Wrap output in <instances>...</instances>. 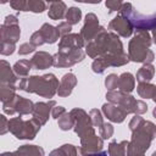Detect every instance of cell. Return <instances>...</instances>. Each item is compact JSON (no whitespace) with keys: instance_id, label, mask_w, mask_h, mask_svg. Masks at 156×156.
<instances>
[{"instance_id":"obj_1","label":"cell","mask_w":156,"mask_h":156,"mask_svg":"<svg viewBox=\"0 0 156 156\" xmlns=\"http://www.w3.org/2000/svg\"><path fill=\"white\" fill-rule=\"evenodd\" d=\"M60 83L54 73H46L43 76H29L20 79L17 89L26 93H33L41 98L51 99L57 94V88Z\"/></svg>"},{"instance_id":"obj_2","label":"cell","mask_w":156,"mask_h":156,"mask_svg":"<svg viewBox=\"0 0 156 156\" xmlns=\"http://www.w3.org/2000/svg\"><path fill=\"white\" fill-rule=\"evenodd\" d=\"M152 38L149 30L136 29L134 37L128 44V56L130 61L139 63H151L155 60V54L150 49Z\"/></svg>"},{"instance_id":"obj_3","label":"cell","mask_w":156,"mask_h":156,"mask_svg":"<svg viewBox=\"0 0 156 156\" xmlns=\"http://www.w3.org/2000/svg\"><path fill=\"white\" fill-rule=\"evenodd\" d=\"M154 139H156V124L151 121H144V123L139 128L132 132L127 155L143 156L150 147Z\"/></svg>"},{"instance_id":"obj_4","label":"cell","mask_w":156,"mask_h":156,"mask_svg":"<svg viewBox=\"0 0 156 156\" xmlns=\"http://www.w3.org/2000/svg\"><path fill=\"white\" fill-rule=\"evenodd\" d=\"M40 128L41 124L37 119L32 118L24 121L21 115L9 119V132L20 140H33L39 133Z\"/></svg>"},{"instance_id":"obj_5","label":"cell","mask_w":156,"mask_h":156,"mask_svg":"<svg viewBox=\"0 0 156 156\" xmlns=\"http://www.w3.org/2000/svg\"><path fill=\"white\" fill-rule=\"evenodd\" d=\"M118 12L119 15L127 17L135 29L152 30V28L156 27V12L152 15H141L133 7L130 2H123Z\"/></svg>"},{"instance_id":"obj_6","label":"cell","mask_w":156,"mask_h":156,"mask_svg":"<svg viewBox=\"0 0 156 156\" xmlns=\"http://www.w3.org/2000/svg\"><path fill=\"white\" fill-rule=\"evenodd\" d=\"M110 39H111V32H107L105 27L101 26L96 35L85 44V54L91 58H96L99 56L107 54Z\"/></svg>"},{"instance_id":"obj_7","label":"cell","mask_w":156,"mask_h":156,"mask_svg":"<svg viewBox=\"0 0 156 156\" xmlns=\"http://www.w3.org/2000/svg\"><path fill=\"white\" fill-rule=\"evenodd\" d=\"M69 112L74 121L73 130L79 138L95 133V128H94V124L91 122L89 113H87L83 108H78V107L72 108Z\"/></svg>"},{"instance_id":"obj_8","label":"cell","mask_w":156,"mask_h":156,"mask_svg":"<svg viewBox=\"0 0 156 156\" xmlns=\"http://www.w3.org/2000/svg\"><path fill=\"white\" fill-rule=\"evenodd\" d=\"M85 57V52L82 49H72L66 51H57L54 55V66L57 68L72 67L82 62Z\"/></svg>"},{"instance_id":"obj_9","label":"cell","mask_w":156,"mask_h":156,"mask_svg":"<svg viewBox=\"0 0 156 156\" xmlns=\"http://www.w3.org/2000/svg\"><path fill=\"white\" fill-rule=\"evenodd\" d=\"M80 155H106L107 151H104V139L96 133L85 135L80 138Z\"/></svg>"},{"instance_id":"obj_10","label":"cell","mask_w":156,"mask_h":156,"mask_svg":"<svg viewBox=\"0 0 156 156\" xmlns=\"http://www.w3.org/2000/svg\"><path fill=\"white\" fill-rule=\"evenodd\" d=\"M106 100L108 102L116 104V105H121L122 107H124L129 113H133V108L135 105L136 99L130 95V93H124L122 90H108L106 93Z\"/></svg>"},{"instance_id":"obj_11","label":"cell","mask_w":156,"mask_h":156,"mask_svg":"<svg viewBox=\"0 0 156 156\" xmlns=\"http://www.w3.org/2000/svg\"><path fill=\"white\" fill-rule=\"evenodd\" d=\"M108 29H111L118 37L122 38H129L134 32V27L130 23V21L122 15H117L113 20L110 21Z\"/></svg>"},{"instance_id":"obj_12","label":"cell","mask_w":156,"mask_h":156,"mask_svg":"<svg viewBox=\"0 0 156 156\" xmlns=\"http://www.w3.org/2000/svg\"><path fill=\"white\" fill-rule=\"evenodd\" d=\"M101 111H102L104 116L113 123H122L126 119V117L129 115V112L121 105H116V104H112L108 101L102 105Z\"/></svg>"},{"instance_id":"obj_13","label":"cell","mask_w":156,"mask_h":156,"mask_svg":"<svg viewBox=\"0 0 156 156\" xmlns=\"http://www.w3.org/2000/svg\"><path fill=\"white\" fill-rule=\"evenodd\" d=\"M100 24H99V20H98V16L93 12H89L85 15V18H84V24L80 29V34L82 37L84 38L85 43L90 41L95 35L96 33L100 30Z\"/></svg>"},{"instance_id":"obj_14","label":"cell","mask_w":156,"mask_h":156,"mask_svg":"<svg viewBox=\"0 0 156 156\" xmlns=\"http://www.w3.org/2000/svg\"><path fill=\"white\" fill-rule=\"evenodd\" d=\"M55 105H56L55 100H49L48 102H44V101L35 102L34 107H33V112H32L33 118L37 119L41 126H44L48 122V119L51 115V110Z\"/></svg>"},{"instance_id":"obj_15","label":"cell","mask_w":156,"mask_h":156,"mask_svg":"<svg viewBox=\"0 0 156 156\" xmlns=\"http://www.w3.org/2000/svg\"><path fill=\"white\" fill-rule=\"evenodd\" d=\"M85 40L80 33H69L61 37L58 43V51H66L72 49H82L85 45Z\"/></svg>"},{"instance_id":"obj_16","label":"cell","mask_w":156,"mask_h":156,"mask_svg":"<svg viewBox=\"0 0 156 156\" xmlns=\"http://www.w3.org/2000/svg\"><path fill=\"white\" fill-rule=\"evenodd\" d=\"M76 85H77V77L72 72H68V73L63 74V77L60 80V85L57 88V95L60 98L69 96Z\"/></svg>"},{"instance_id":"obj_17","label":"cell","mask_w":156,"mask_h":156,"mask_svg":"<svg viewBox=\"0 0 156 156\" xmlns=\"http://www.w3.org/2000/svg\"><path fill=\"white\" fill-rule=\"evenodd\" d=\"M21 37V28L18 24H1L0 26V38L1 41L17 43Z\"/></svg>"},{"instance_id":"obj_18","label":"cell","mask_w":156,"mask_h":156,"mask_svg":"<svg viewBox=\"0 0 156 156\" xmlns=\"http://www.w3.org/2000/svg\"><path fill=\"white\" fill-rule=\"evenodd\" d=\"M30 62L34 69H46L54 66V55H50L46 51H38L33 55Z\"/></svg>"},{"instance_id":"obj_19","label":"cell","mask_w":156,"mask_h":156,"mask_svg":"<svg viewBox=\"0 0 156 156\" xmlns=\"http://www.w3.org/2000/svg\"><path fill=\"white\" fill-rule=\"evenodd\" d=\"M18 76L15 73L13 67L6 60L0 61V84H15L18 80Z\"/></svg>"},{"instance_id":"obj_20","label":"cell","mask_w":156,"mask_h":156,"mask_svg":"<svg viewBox=\"0 0 156 156\" xmlns=\"http://www.w3.org/2000/svg\"><path fill=\"white\" fill-rule=\"evenodd\" d=\"M39 30H40V33H41V35L44 38V41L46 44H54L61 37L57 27H55V26H52L50 23H43V26L40 27Z\"/></svg>"},{"instance_id":"obj_21","label":"cell","mask_w":156,"mask_h":156,"mask_svg":"<svg viewBox=\"0 0 156 156\" xmlns=\"http://www.w3.org/2000/svg\"><path fill=\"white\" fill-rule=\"evenodd\" d=\"M102 58L105 60L107 67H119V66H124L127 65L130 58L126 52H121V54H105L102 55Z\"/></svg>"},{"instance_id":"obj_22","label":"cell","mask_w":156,"mask_h":156,"mask_svg":"<svg viewBox=\"0 0 156 156\" xmlns=\"http://www.w3.org/2000/svg\"><path fill=\"white\" fill-rule=\"evenodd\" d=\"M67 12V5L62 1V0H57L50 4L49 6V11H48V16L51 20H62L66 16Z\"/></svg>"},{"instance_id":"obj_23","label":"cell","mask_w":156,"mask_h":156,"mask_svg":"<svg viewBox=\"0 0 156 156\" xmlns=\"http://www.w3.org/2000/svg\"><path fill=\"white\" fill-rule=\"evenodd\" d=\"M135 88V78L129 72H123L118 77V89L124 93H132Z\"/></svg>"},{"instance_id":"obj_24","label":"cell","mask_w":156,"mask_h":156,"mask_svg":"<svg viewBox=\"0 0 156 156\" xmlns=\"http://www.w3.org/2000/svg\"><path fill=\"white\" fill-rule=\"evenodd\" d=\"M128 145H129L128 140H123L119 143H117V140H112L108 144L107 154L110 156H126L128 151Z\"/></svg>"},{"instance_id":"obj_25","label":"cell","mask_w":156,"mask_h":156,"mask_svg":"<svg viewBox=\"0 0 156 156\" xmlns=\"http://www.w3.org/2000/svg\"><path fill=\"white\" fill-rule=\"evenodd\" d=\"M155 76V66L152 63H144L136 72V80L140 82H150Z\"/></svg>"},{"instance_id":"obj_26","label":"cell","mask_w":156,"mask_h":156,"mask_svg":"<svg viewBox=\"0 0 156 156\" xmlns=\"http://www.w3.org/2000/svg\"><path fill=\"white\" fill-rule=\"evenodd\" d=\"M33 107H34V102L32 100L26 99V98L18 95L17 104H16V112L18 115H21V116L29 115V113L33 112Z\"/></svg>"},{"instance_id":"obj_27","label":"cell","mask_w":156,"mask_h":156,"mask_svg":"<svg viewBox=\"0 0 156 156\" xmlns=\"http://www.w3.org/2000/svg\"><path fill=\"white\" fill-rule=\"evenodd\" d=\"M156 90V85L151 84L150 82H140L136 87L138 95L143 99H152Z\"/></svg>"},{"instance_id":"obj_28","label":"cell","mask_w":156,"mask_h":156,"mask_svg":"<svg viewBox=\"0 0 156 156\" xmlns=\"http://www.w3.org/2000/svg\"><path fill=\"white\" fill-rule=\"evenodd\" d=\"M32 68H33V66L29 60H20V61H16L13 65V71L20 78L28 77L29 71Z\"/></svg>"},{"instance_id":"obj_29","label":"cell","mask_w":156,"mask_h":156,"mask_svg":"<svg viewBox=\"0 0 156 156\" xmlns=\"http://www.w3.org/2000/svg\"><path fill=\"white\" fill-rule=\"evenodd\" d=\"M17 85L15 84H0V100L1 102H6L16 96Z\"/></svg>"},{"instance_id":"obj_30","label":"cell","mask_w":156,"mask_h":156,"mask_svg":"<svg viewBox=\"0 0 156 156\" xmlns=\"http://www.w3.org/2000/svg\"><path fill=\"white\" fill-rule=\"evenodd\" d=\"M15 154H22V155H40V156H44L45 155V151L43 147L38 146V145H22L20 146Z\"/></svg>"},{"instance_id":"obj_31","label":"cell","mask_w":156,"mask_h":156,"mask_svg":"<svg viewBox=\"0 0 156 156\" xmlns=\"http://www.w3.org/2000/svg\"><path fill=\"white\" fill-rule=\"evenodd\" d=\"M57 124H58V128L61 130H69V129H73V126H74V121H73V117L71 115V112H65L62 113L58 118H57Z\"/></svg>"},{"instance_id":"obj_32","label":"cell","mask_w":156,"mask_h":156,"mask_svg":"<svg viewBox=\"0 0 156 156\" xmlns=\"http://www.w3.org/2000/svg\"><path fill=\"white\" fill-rule=\"evenodd\" d=\"M78 154L77 147L73 144H63L58 149L52 150L50 155H58V156H76Z\"/></svg>"},{"instance_id":"obj_33","label":"cell","mask_w":156,"mask_h":156,"mask_svg":"<svg viewBox=\"0 0 156 156\" xmlns=\"http://www.w3.org/2000/svg\"><path fill=\"white\" fill-rule=\"evenodd\" d=\"M66 21L68 23H71L72 26L73 24H77L80 20H82V10L79 7H76V6H72L69 9H67V12H66V16H65Z\"/></svg>"},{"instance_id":"obj_34","label":"cell","mask_w":156,"mask_h":156,"mask_svg":"<svg viewBox=\"0 0 156 156\" xmlns=\"http://www.w3.org/2000/svg\"><path fill=\"white\" fill-rule=\"evenodd\" d=\"M46 10V2L45 0H28L27 11L34 12V13H41Z\"/></svg>"},{"instance_id":"obj_35","label":"cell","mask_w":156,"mask_h":156,"mask_svg":"<svg viewBox=\"0 0 156 156\" xmlns=\"http://www.w3.org/2000/svg\"><path fill=\"white\" fill-rule=\"evenodd\" d=\"M99 135L105 140V139H110L112 135H113V132H115V128L111 123H107V122H104L99 128Z\"/></svg>"},{"instance_id":"obj_36","label":"cell","mask_w":156,"mask_h":156,"mask_svg":"<svg viewBox=\"0 0 156 156\" xmlns=\"http://www.w3.org/2000/svg\"><path fill=\"white\" fill-rule=\"evenodd\" d=\"M17 99H18V95L16 94V96L6 102H2V111L5 115H9V116H13L16 112V104H17Z\"/></svg>"},{"instance_id":"obj_37","label":"cell","mask_w":156,"mask_h":156,"mask_svg":"<svg viewBox=\"0 0 156 156\" xmlns=\"http://www.w3.org/2000/svg\"><path fill=\"white\" fill-rule=\"evenodd\" d=\"M106 68H108V67H107L105 60L102 58V56H99V57L94 58V61H93V63H91V69H93L94 73L101 74V73L105 72Z\"/></svg>"},{"instance_id":"obj_38","label":"cell","mask_w":156,"mask_h":156,"mask_svg":"<svg viewBox=\"0 0 156 156\" xmlns=\"http://www.w3.org/2000/svg\"><path fill=\"white\" fill-rule=\"evenodd\" d=\"M89 116L91 118V122L94 124V127H100L104 123V117H102V111L98 110V108H91L89 111Z\"/></svg>"},{"instance_id":"obj_39","label":"cell","mask_w":156,"mask_h":156,"mask_svg":"<svg viewBox=\"0 0 156 156\" xmlns=\"http://www.w3.org/2000/svg\"><path fill=\"white\" fill-rule=\"evenodd\" d=\"M105 87L107 90H115L118 88V76L115 73L108 74L105 78Z\"/></svg>"},{"instance_id":"obj_40","label":"cell","mask_w":156,"mask_h":156,"mask_svg":"<svg viewBox=\"0 0 156 156\" xmlns=\"http://www.w3.org/2000/svg\"><path fill=\"white\" fill-rule=\"evenodd\" d=\"M16 44L15 43H9V41H1V48H0V54L2 56H9L15 52Z\"/></svg>"},{"instance_id":"obj_41","label":"cell","mask_w":156,"mask_h":156,"mask_svg":"<svg viewBox=\"0 0 156 156\" xmlns=\"http://www.w3.org/2000/svg\"><path fill=\"white\" fill-rule=\"evenodd\" d=\"M105 5L108 9V13H112L115 11H119L121 10V7L123 5V0H106Z\"/></svg>"},{"instance_id":"obj_42","label":"cell","mask_w":156,"mask_h":156,"mask_svg":"<svg viewBox=\"0 0 156 156\" xmlns=\"http://www.w3.org/2000/svg\"><path fill=\"white\" fill-rule=\"evenodd\" d=\"M10 6L16 11H27L28 0H10Z\"/></svg>"},{"instance_id":"obj_43","label":"cell","mask_w":156,"mask_h":156,"mask_svg":"<svg viewBox=\"0 0 156 156\" xmlns=\"http://www.w3.org/2000/svg\"><path fill=\"white\" fill-rule=\"evenodd\" d=\"M35 45L34 44H32L30 41L29 43H23V44H21L20 45V48H18V54L20 55H28V54H32V52H34L35 51Z\"/></svg>"},{"instance_id":"obj_44","label":"cell","mask_w":156,"mask_h":156,"mask_svg":"<svg viewBox=\"0 0 156 156\" xmlns=\"http://www.w3.org/2000/svg\"><path fill=\"white\" fill-rule=\"evenodd\" d=\"M144 121H145V119H144L140 115H135L134 117H132V119L129 121V124H128L130 132H133V130H135L136 128H139V127L144 123Z\"/></svg>"},{"instance_id":"obj_45","label":"cell","mask_w":156,"mask_h":156,"mask_svg":"<svg viewBox=\"0 0 156 156\" xmlns=\"http://www.w3.org/2000/svg\"><path fill=\"white\" fill-rule=\"evenodd\" d=\"M147 111V105L146 102H144L143 100H136L134 108H133V113L134 115H143Z\"/></svg>"},{"instance_id":"obj_46","label":"cell","mask_w":156,"mask_h":156,"mask_svg":"<svg viewBox=\"0 0 156 156\" xmlns=\"http://www.w3.org/2000/svg\"><path fill=\"white\" fill-rule=\"evenodd\" d=\"M56 27H57V29H58L61 37H63V35H66V34H69L71 30H72V24L68 23L67 21H65V22H60Z\"/></svg>"},{"instance_id":"obj_47","label":"cell","mask_w":156,"mask_h":156,"mask_svg":"<svg viewBox=\"0 0 156 156\" xmlns=\"http://www.w3.org/2000/svg\"><path fill=\"white\" fill-rule=\"evenodd\" d=\"M29 41H30L32 44H34L35 46H40V45L45 44V41H44V38H43V35H41L40 30H37V32H34V33L30 35V38H29Z\"/></svg>"},{"instance_id":"obj_48","label":"cell","mask_w":156,"mask_h":156,"mask_svg":"<svg viewBox=\"0 0 156 156\" xmlns=\"http://www.w3.org/2000/svg\"><path fill=\"white\" fill-rule=\"evenodd\" d=\"M66 112V108L63 107V106H60V105H55L54 107H52V110H51V117L52 118H55V119H57L62 113H65Z\"/></svg>"},{"instance_id":"obj_49","label":"cell","mask_w":156,"mask_h":156,"mask_svg":"<svg viewBox=\"0 0 156 156\" xmlns=\"http://www.w3.org/2000/svg\"><path fill=\"white\" fill-rule=\"evenodd\" d=\"M0 122H1V124H0V134L4 135V134H6L9 132V119L4 115H1L0 116Z\"/></svg>"},{"instance_id":"obj_50","label":"cell","mask_w":156,"mask_h":156,"mask_svg":"<svg viewBox=\"0 0 156 156\" xmlns=\"http://www.w3.org/2000/svg\"><path fill=\"white\" fill-rule=\"evenodd\" d=\"M4 24H18V17L16 15H7L4 20Z\"/></svg>"},{"instance_id":"obj_51","label":"cell","mask_w":156,"mask_h":156,"mask_svg":"<svg viewBox=\"0 0 156 156\" xmlns=\"http://www.w3.org/2000/svg\"><path fill=\"white\" fill-rule=\"evenodd\" d=\"M151 32H152V33H151V38H152V43H154V44H156V27H154Z\"/></svg>"},{"instance_id":"obj_52","label":"cell","mask_w":156,"mask_h":156,"mask_svg":"<svg viewBox=\"0 0 156 156\" xmlns=\"http://www.w3.org/2000/svg\"><path fill=\"white\" fill-rule=\"evenodd\" d=\"M84 2H87V4H99V2H101V0H84Z\"/></svg>"},{"instance_id":"obj_53","label":"cell","mask_w":156,"mask_h":156,"mask_svg":"<svg viewBox=\"0 0 156 156\" xmlns=\"http://www.w3.org/2000/svg\"><path fill=\"white\" fill-rule=\"evenodd\" d=\"M152 100H154V102L156 104V90H155V94H154V96H152Z\"/></svg>"},{"instance_id":"obj_54","label":"cell","mask_w":156,"mask_h":156,"mask_svg":"<svg viewBox=\"0 0 156 156\" xmlns=\"http://www.w3.org/2000/svg\"><path fill=\"white\" fill-rule=\"evenodd\" d=\"M152 116L156 118V107H155V108H154V111H152Z\"/></svg>"},{"instance_id":"obj_55","label":"cell","mask_w":156,"mask_h":156,"mask_svg":"<svg viewBox=\"0 0 156 156\" xmlns=\"http://www.w3.org/2000/svg\"><path fill=\"white\" fill-rule=\"evenodd\" d=\"M7 1H9V0H0V2H1V4H6Z\"/></svg>"},{"instance_id":"obj_56","label":"cell","mask_w":156,"mask_h":156,"mask_svg":"<svg viewBox=\"0 0 156 156\" xmlns=\"http://www.w3.org/2000/svg\"><path fill=\"white\" fill-rule=\"evenodd\" d=\"M73 1H77V2H84V0H73Z\"/></svg>"},{"instance_id":"obj_57","label":"cell","mask_w":156,"mask_h":156,"mask_svg":"<svg viewBox=\"0 0 156 156\" xmlns=\"http://www.w3.org/2000/svg\"><path fill=\"white\" fill-rule=\"evenodd\" d=\"M45 1H48V2H54V1H57V0H45Z\"/></svg>"},{"instance_id":"obj_58","label":"cell","mask_w":156,"mask_h":156,"mask_svg":"<svg viewBox=\"0 0 156 156\" xmlns=\"http://www.w3.org/2000/svg\"><path fill=\"white\" fill-rule=\"evenodd\" d=\"M152 156H156V151H154V152H152Z\"/></svg>"}]
</instances>
